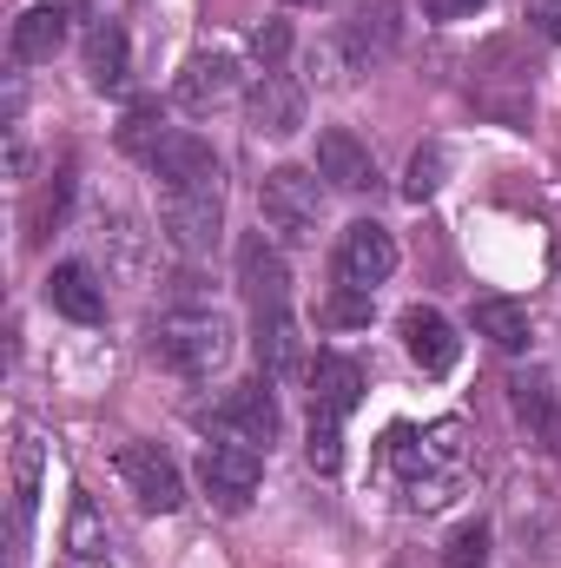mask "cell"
Listing matches in <instances>:
<instances>
[{"instance_id": "29", "label": "cell", "mask_w": 561, "mask_h": 568, "mask_svg": "<svg viewBox=\"0 0 561 568\" xmlns=\"http://www.w3.org/2000/svg\"><path fill=\"white\" fill-rule=\"evenodd\" d=\"M436 185H442V152H436V145H422L417 159H410V179H404V199H410V205H422V199H429Z\"/></svg>"}, {"instance_id": "4", "label": "cell", "mask_w": 561, "mask_h": 568, "mask_svg": "<svg viewBox=\"0 0 561 568\" xmlns=\"http://www.w3.org/2000/svg\"><path fill=\"white\" fill-rule=\"evenodd\" d=\"M198 483H205V496H212L218 509H245V503L258 496V483H265V456H258L252 443L218 436V443L198 449Z\"/></svg>"}, {"instance_id": "22", "label": "cell", "mask_w": 561, "mask_h": 568, "mask_svg": "<svg viewBox=\"0 0 561 568\" xmlns=\"http://www.w3.org/2000/svg\"><path fill=\"white\" fill-rule=\"evenodd\" d=\"M258 371H265L272 384H284V377L304 371V344H297L290 304H284V311H258Z\"/></svg>"}, {"instance_id": "16", "label": "cell", "mask_w": 561, "mask_h": 568, "mask_svg": "<svg viewBox=\"0 0 561 568\" xmlns=\"http://www.w3.org/2000/svg\"><path fill=\"white\" fill-rule=\"evenodd\" d=\"M238 284H245L252 311H284V304H290V272H284L278 245H272L265 232H252V239L238 245Z\"/></svg>"}, {"instance_id": "19", "label": "cell", "mask_w": 561, "mask_h": 568, "mask_svg": "<svg viewBox=\"0 0 561 568\" xmlns=\"http://www.w3.org/2000/svg\"><path fill=\"white\" fill-rule=\"evenodd\" d=\"M357 397H364V371H357L344 351H317V364H310V410L350 417Z\"/></svg>"}, {"instance_id": "24", "label": "cell", "mask_w": 561, "mask_h": 568, "mask_svg": "<svg viewBox=\"0 0 561 568\" xmlns=\"http://www.w3.org/2000/svg\"><path fill=\"white\" fill-rule=\"evenodd\" d=\"M476 337H489L496 351H529V311L522 304H509V297H482L476 304Z\"/></svg>"}, {"instance_id": "6", "label": "cell", "mask_w": 561, "mask_h": 568, "mask_svg": "<svg viewBox=\"0 0 561 568\" xmlns=\"http://www.w3.org/2000/svg\"><path fill=\"white\" fill-rule=\"evenodd\" d=\"M165 219V239L185 252V258H205L225 232V185H198V192H165L159 205Z\"/></svg>"}, {"instance_id": "21", "label": "cell", "mask_w": 561, "mask_h": 568, "mask_svg": "<svg viewBox=\"0 0 561 568\" xmlns=\"http://www.w3.org/2000/svg\"><path fill=\"white\" fill-rule=\"evenodd\" d=\"M47 304L60 317H73V324H100L106 317V291H100V278L86 265H53L47 272Z\"/></svg>"}, {"instance_id": "12", "label": "cell", "mask_w": 561, "mask_h": 568, "mask_svg": "<svg viewBox=\"0 0 561 568\" xmlns=\"http://www.w3.org/2000/svg\"><path fill=\"white\" fill-rule=\"evenodd\" d=\"M397 331H404V351H410V364H417L422 377H442V371H456V357H462V337H456V324H449L436 304H410Z\"/></svg>"}, {"instance_id": "28", "label": "cell", "mask_w": 561, "mask_h": 568, "mask_svg": "<svg viewBox=\"0 0 561 568\" xmlns=\"http://www.w3.org/2000/svg\"><path fill=\"white\" fill-rule=\"evenodd\" d=\"M442 562H449V568H482V562H489V523H482V516H476V523H462V529L449 536Z\"/></svg>"}, {"instance_id": "32", "label": "cell", "mask_w": 561, "mask_h": 568, "mask_svg": "<svg viewBox=\"0 0 561 568\" xmlns=\"http://www.w3.org/2000/svg\"><path fill=\"white\" fill-rule=\"evenodd\" d=\"M284 47H290V27H284V20H272V27H258V60H278Z\"/></svg>"}, {"instance_id": "27", "label": "cell", "mask_w": 561, "mask_h": 568, "mask_svg": "<svg viewBox=\"0 0 561 568\" xmlns=\"http://www.w3.org/2000/svg\"><path fill=\"white\" fill-rule=\"evenodd\" d=\"M165 133H172V126L159 120V106H133V113H126V126H120V145H126L133 159H152V145L165 140Z\"/></svg>"}, {"instance_id": "13", "label": "cell", "mask_w": 561, "mask_h": 568, "mask_svg": "<svg viewBox=\"0 0 561 568\" xmlns=\"http://www.w3.org/2000/svg\"><path fill=\"white\" fill-rule=\"evenodd\" d=\"M245 120H252V133L258 140H290L297 126H304V87L290 80V73H258V87H252V100H245Z\"/></svg>"}, {"instance_id": "7", "label": "cell", "mask_w": 561, "mask_h": 568, "mask_svg": "<svg viewBox=\"0 0 561 568\" xmlns=\"http://www.w3.org/2000/svg\"><path fill=\"white\" fill-rule=\"evenodd\" d=\"M390 272H397V239H390V225L357 219V225L344 232V245H337V284H344V291H377Z\"/></svg>"}, {"instance_id": "17", "label": "cell", "mask_w": 561, "mask_h": 568, "mask_svg": "<svg viewBox=\"0 0 561 568\" xmlns=\"http://www.w3.org/2000/svg\"><path fill=\"white\" fill-rule=\"evenodd\" d=\"M7 469H13V549H20V542H27V529H33L40 476H47V443H40V429H33V424L13 429V456H7Z\"/></svg>"}, {"instance_id": "11", "label": "cell", "mask_w": 561, "mask_h": 568, "mask_svg": "<svg viewBox=\"0 0 561 568\" xmlns=\"http://www.w3.org/2000/svg\"><path fill=\"white\" fill-rule=\"evenodd\" d=\"M509 410H516V424H522L529 443L561 449V390L549 371H516L509 377Z\"/></svg>"}, {"instance_id": "9", "label": "cell", "mask_w": 561, "mask_h": 568, "mask_svg": "<svg viewBox=\"0 0 561 568\" xmlns=\"http://www.w3.org/2000/svg\"><path fill=\"white\" fill-rule=\"evenodd\" d=\"M238 60L232 53H192L185 67H178V80H172V100L185 106V113H218V106H232L238 100Z\"/></svg>"}, {"instance_id": "10", "label": "cell", "mask_w": 561, "mask_h": 568, "mask_svg": "<svg viewBox=\"0 0 561 568\" xmlns=\"http://www.w3.org/2000/svg\"><path fill=\"white\" fill-rule=\"evenodd\" d=\"M152 172H159V185L165 192H198V185H218V152L198 140V133H165V140L152 145V159H145Z\"/></svg>"}, {"instance_id": "2", "label": "cell", "mask_w": 561, "mask_h": 568, "mask_svg": "<svg viewBox=\"0 0 561 568\" xmlns=\"http://www.w3.org/2000/svg\"><path fill=\"white\" fill-rule=\"evenodd\" d=\"M145 357L178 371V377H212L232 357V324L212 304H178L145 331Z\"/></svg>"}, {"instance_id": "18", "label": "cell", "mask_w": 561, "mask_h": 568, "mask_svg": "<svg viewBox=\"0 0 561 568\" xmlns=\"http://www.w3.org/2000/svg\"><path fill=\"white\" fill-rule=\"evenodd\" d=\"M67 20H73V13H67V0H40V7H27V13L13 20V40H7V47H13V60H20V67L53 60V53L67 47V33H73Z\"/></svg>"}, {"instance_id": "3", "label": "cell", "mask_w": 561, "mask_h": 568, "mask_svg": "<svg viewBox=\"0 0 561 568\" xmlns=\"http://www.w3.org/2000/svg\"><path fill=\"white\" fill-rule=\"evenodd\" d=\"M258 212H265L272 239H284V245H317V232H324V185H317V172H304V165L265 172Z\"/></svg>"}, {"instance_id": "30", "label": "cell", "mask_w": 561, "mask_h": 568, "mask_svg": "<svg viewBox=\"0 0 561 568\" xmlns=\"http://www.w3.org/2000/svg\"><path fill=\"white\" fill-rule=\"evenodd\" d=\"M482 7H489V0H422L429 20H476Z\"/></svg>"}, {"instance_id": "23", "label": "cell", "mask_w": 561, "mask_h": 568, "mask_svg": "<svg viewBox=\"0 0 561 568\" xmlns=\"http://www.w3.org/2000/svg\"><path fill=\"white\" fill-rule=\"evenodd\" d=\"M67 556H73V562H86V568L113 562V536H106V523H100L93 496H73V509H67Z\"/></svg>"}, {"instance_id": "1", "label": "cell", "mask_w": 561, "mask_h": 568, "mask_svg": "<svg viewBox=\"0 0 561 568\" xmlns=\"http://www.w3.org/2000/svg\"><path fill=\"white\" fill-rule=\"evenodd\" d=\"M469 456H476V443H469V424H456V417L422 429L397 424L384 436V463H390L410 509H449L462 476H469Z\"/></svg>"}, {"instance_id": "20", "label": "cell", "mask_w": 561, "mask_h": 568, "mask_svg": "<svg viewBox=\"0 0 561 568\" xmlns=\"http://www.w3.org/2000/svg\"><path fill=\"white\" fill-rule=\"evenodd\" d=\"M126 73H133V47H126L120 20H93L86 27V80H93V93H120Z\"/></svg>"}, {"instance_id": "26", "label": "cell", "mask_w": 561, "mask_h": 568, "mask_svg": "<svg viewBox=\"0 0 561 568\" xmlns=\"http://www.w3.org/2000/svg\"><path fill=\"white\" fill-rule=\"evenodd\" d=\"M304 456H310L317 476H337V469H344V417L310 410V443H304Z\"/></svg>"}, {"instance_id": "14", "label": "cell", "mask_w": 561, "mask_h": 568, "mask_svg": "<svg viewBox=\"0 0 561 568\" xmlns=\"http://www.w3.org/2000/svg\"><path fill=\"white\" fill-rule=\"evenodd\" d=\"M404 40V20H397V0H357L350 27H344V53L357 67H384Z\"/></svg>"}, {"instance_id": "8", "label": "cell", "mask_w": 561, "mask_h": 568, "mask_svg": "<svg viewBox=\"0 0 561 568\" xmlns=\"http://www.w3.org/2000/svg\"><path fill=\"white\" fill-rule=\"evenodd\" d=\"M120 476H126V489L140 496V509H152V516H172V509L185 503V476H178V463H172L159 443H126V449H120Z\"/></svg>"}, {"instance_id": "31", "label": "cell", "mask_w": 561, "mask_h": 568, "mask_svg": "<svg viewBox=\"0 0 561 568\" xmlns=\"http://www.w3.org/2000/svg\"><path fill=\"white\" fill-rule=\"evenodd\" d=\"M529 27L542 40H561V0H529Z\"/></svg>"}, {"instance_id": "5", "label": "cell", "mask_w": 561, "mask_h": 568, "mask_svg": "<svg viewBox=\"0 0 561 568\" xmlns=\"http://www.w3.org/2000/svg\"><path fill=\"white\" fill-rule=\"evenodd\" d=\"M265 384H272V377L232 384V390L205 410V429H212V436H232V443H252V449H258V443L272 449V443H278V397H272Z\"/></svg>"}, {"instance_id": "25", "label": "cell", "mask_w": 561, "mask_h": 568, "mask_svg": "<svg viewBox=\"0 0 561 568\" xmlns=\"http://www.w3.org/2000/svg\"><path fill=\"white\" fill-rule=\"evenodd\" d=\"M67 205H73V165H60V172L33 192V205H27V239L40 245L47 232H60V225H67Z\"/></svg>"}, {"instance_id": "34", "label": "cell", "mask_w": 561, "mask_h": 568, "mask_svg": "<svg viewBox=\"0 0 561 568\" xmlns=\"http://www.w3.org/2000/svg\"><path fill=\"white\" fill-rule=\"evenodd\" d=\"M290 7H330V0H290Z\"/></svg>"}, {"instance_id": "15", "label": "cell", "mask_w": 561, "mask_h": 568, "mask_svg": "<svg viewBox=\"0 0 561 568\" xmlns=\"http://www.w3.org/2000/svg\"><path fill=\"white\" fill-rule=\"evenodd\" d=\"M317 179L337 185V192H370L377 185V159H370V145L357 140V133L324 126L317 133Z\"/></svg>"}, {"instance_id": "33", "label": "cell", "mask_w": 561, "mask_h": 568, "mask_svg": "<svg viewBox=\"0 0 561 568\" xmlns=\"http://www.w3.org/2000/svg\"><path fill=\"white\" fill-rule=\"evenodd\" d=\"M7 165H13V179H27V140L13 133V145H7Z\"/></svg>"}]
</instances>
